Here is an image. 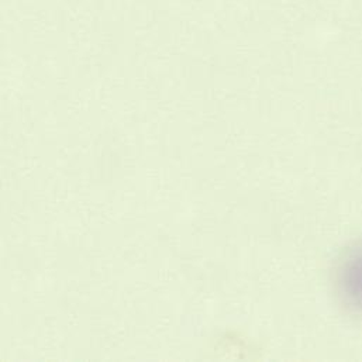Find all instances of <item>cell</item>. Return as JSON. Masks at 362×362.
Returning <instances> with one entry per match:
<instances>
[{"mask_svg": "<svg viewBox=\"0 0 362 362\" xmlns=\"http://www.w3.org/2000/svg\"><path fill=\"white\" fill-rule=\"evenodd\" d=\"M334 289L340 303L362 317V241L340 255L334 268Z\"/></svg>", "mask_w": 362, "mask_h": 362, "instance_id": "6da1fadb", "label": "cell"}]
</instances>
